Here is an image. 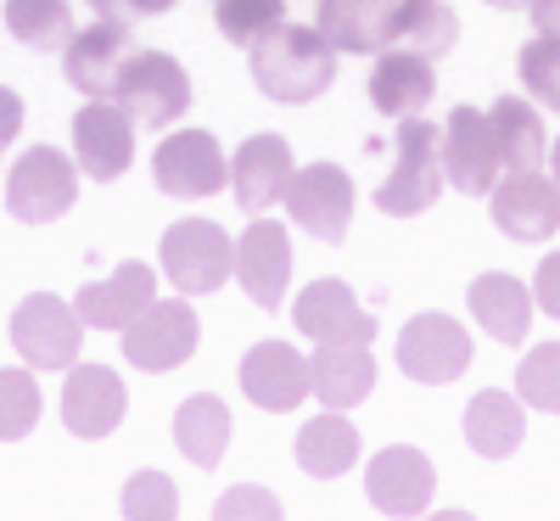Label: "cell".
Here are the masks:
<instances>
[{
    "label": "cell",
    "instance_id": "cell-22",
    "mask_svg": "<svg viewBox=\"0 0 560 521\" xmlns=\"http://www.w3.org/2000/svg\"><path fill=\"white\" fill-rule=\"evenodd\" d=\"M152 292H158V275H152V264H140V258H124L107 280H90V287L79 292V320L84 325H96V331H124L140 309L152 303Z\"/></svg>",
    "mask_w": 560,
    "mask_h": 521
},
{
    "label": "cell",
    "instance_id": "cell-3",
    "mask_svg": "<svg viewBox=\"0 0 560 521\" xmlns=\"http://www.w3.org/2000/svg\"><path fill=\"white\" fill-rule=\"evenodd\" d=\"M113 102L135 129H168L191 113V79L168 51H135L113 84Z\"/></svg>",
    "mask_w": 560,
    "mask_h": 521
},
{
    "label": "cell",
    "instance_id": "cell-43",
    "mask_svg": "<svg viewBox=\"0 0 560 521\" xmlns=\"http://www.w3.org/2000/svg\"><path fill=\"white\" fill-rule=\"evenodd\" d=\"M544 158H549V169H555V174H549V180H555V185H560V140H555V147H549V152H544Z\"/></svg>",
    "mask_w": 560,
    "mask_h": 521
},
{
    "label": "cell",
    "instance_id": "cell-6",
    "mask_svg": "<svg viewBox=\"0 0 560 521\" xmlns=\"http://www.w3.org/2000/svg\"><path fill=\"white\" fill-rule=\"evenodd\" d=\"M12 348L28 370H68L84 348V320L57 292H34L12 309Z\"/></svg>",
    "mask_w": 560,
    "mask_h": 521
},
{
    "label": "cell",
    "instance_id": "cell-18",
    "mask_svg": "<svg viewBox=\"0 0 560 521\" xmlns=\"http://www.w3.org/2000/svg\"><path fill=\"white\" fill-rule=\"evenodd\" d=\"M242 393L269 409V415H287L308 398V359L292 343H258L242 354Z\"/></svg>",
    "mask_w": 560,
    "mask_h": 521
},
{
    "label": "cell",
    "instance_id": "cell-34",
    "mask_svg": "<svg viewBox=\"0 0 560 521\" xmlns=\"http://www.w3.org/2000/svg\"><path fill=\"white\" fill-rule=\"evenodd\" d=\"M516 73H522L527 96H533L538 107L560 113V39H549V34L527 39L522 57H516Z\"/></svg>",
    "mask_w": 560,
    "mask_h": 521
},
{
    "label": "cell",
    "instance_id": "cell-28",
    "mask_svg": "<svg viewBox=\"0 0 560 521\" xmlns=\"http://www.w3.org/2000/svg\"><path fill=\"white\" fill-rule=\"evenodd\" d=\"M527 438V415H522V398H510L499 387L477 393L471 404H465V443H471L482 460H504L516 454Z\"/></svg>",
    "mask_w": 560,
    "mask_h": 521
},
{
    "label": "cell",
    "instance_id": "cell-26",
    "mask_svg": "<svg viewBox=\"0 0 560 521\" xmlns=\"http://www.w3.org/2000/svg\"><path fill=\"white\" fill-rule=\"evenodd\" d=\"M359 460V426L342 409H325L314 420H303L298 432V465L308 471L314 483H337L342 471H353Z\"/></svg>",
    "mask_w": 560,
    "mask_h": 521
},
{
    "label": "cell",
    "instance_id": "cell-29",
    "mask_svg": "<svg viewBox=\"0 0 560 521\" xmlns=\"http://www.w3.org/2000/svg\"><path fill=\"white\" fill-rule=\"evenodd\" d=\"M174 443L197 471H213L230 449V409L213 393H197L174 409Z\"/></svg>",
    "mask_w": 560,
    "mask_h": 521
},
{
    "label": "cell",
    "instance_id": "cell-27",
    "mask_svg": "<svg viewBox=\"0 0 560 521\" xmlns=\"http://www.w3.org/2000/svg\"><path fill=\"white\" fill-rule=\"evenodd\" d=\"M387 18H393V0H319L314 28L331 39L337 51L376 57L387 45Z\"/></svg>",
    "mask_w": 560,
    "mask_h": 521
},
{
    "label": "cell",
    "instance_id": "cell-13",
    "mask_svg": "<svg viewBox=\"0 0 560 521\" xmlns=\"http://www.w3.org/2000/svg\"><path fill=\"white\" fill-rule=\"evenodd\" d=\"M499 174H504V163H499V147H493L488 113L454 107L448 124H443V180L465 197H488Z\"/></svg>",
    "mask_w": 560,
    "mask_h": 521
},
{
    "label": "cell",
    "instance_id": "cell-33",
    "mask_svg": "<svg viewBox=\"0 0 560 521\" xmlns=\"http://www.w3.org/2000/svg\"><path fill=\"white\" fill-rule=\"evenodd\" d=\"M39 420V382L34 370H0V443H18Z\"/></svg>",
    "mask_w": 560,
    "mask_h": 521
},
{
    "label": "cell",
    "instance_id": "cell-8",
    "mask_svg": "<svg viewBox=\"0 0 560 521\" xmlns=\"http://www.w3.org/2000/svg\"><path fill=\"white\" fill-rule=\"evenodd\" d=\"M152 180L174 202H202L230 185V158L219 152V140L208 129H174L152 152Z\"/></svg>",
    "mask_w": 560,
    "mask_h": 521
},
{
    "label": "cell",
    "instance_id": "cell-35",
    "mask_svg": "<svg viewBox=\"0 0 560 521\" xmlns=\"http://www.w3.org/2000/svg\"><path fill=\"white\" fill-rule=\"evenodd\" d=\"M516 393H522V404H533L544 415H560V343L527 348V359L516 370Z\"/></svg>",
    "mask_w": 560,
    "mask_h": 521
},
{
    "label": "cell",
    "instance_id": "cell-24",
    "mask_svg": "<svg viewBox=\"0 0 560 521\" xmlns=\"http://www.w3.org/2000/svg\"><path fill=\"white\" fill-rule=\"evenodd\" d=\"M471 314H477V325L488 331L493 343L522 348L527 343V325H533V292L522 287L516 275L488 269V275L471 280Z\"/></svg>",
    "mask_w": 560,
    "mask_h": 521
},
{
    "label": "cell",
    "instance_id": "cell-23",
    "mask_svg": "<svg viewBox=\"0 0 560 521\" xmlns=\"http://www.w3.org/2000/svg\"><path fill=\"white\" fill-rule=\"evenodd\" d=\"M438 96V73L432 57H415V51H376V68H370V102L387 118H409V113H427V102Z\"/></svg>",
    "mask_w": 560,
    "mask_h": 521
},
{
    "label": "cell",
    "instance_id": "cell-10",
    "mask_svg": "<svg viewBox=\"0 0 560 521\" xmlns=\"http://www.w3.org/2000/svg\"><path fill=\"white\" fill-rule=\"evenodd\" d=\"M280 202H287V213L314 235V242L337 247L348 235V224H353V180L337 163H308V169H292Z\"/></svg>",
    "mask_w": 560,
    "mask_h": 521
},
{
    "label": "cell",
    "instance_id": "cell-19",
    "mask_svg": "<svg viewBox=\"0 0 560 521\" xmlns=\"http://www.w3.org/2000/svg\"><path fill=\"white\" fill-rule=\"evenodd\" d=\"M292 320L314 343H370L376 337V314L359 309V298L342 280H314V287H303L292 303Z\"/></svg>",
    "mask_w": 560,
    "mask_h": 521
},
{
    "label": "cell",
    "instance_id": "cell-31",
    "mask_svg": "<svg viewBox=\"0 0 560 521\" xmlns=\"http://www.w3.org/2000/svg\"><path fill=\"white\" fill-rule=\"evenodd\" d=\"M7 28L28 51H62L79 23L68 0H7Z\"/></svg>",
    "mask_w": 560,
    "mask_h": 521
},
{
    "label": "cell",
    "instance_id": "cell-15",
    "mask_svg": "<svg viewBox=\"0 0 560 521\" xmlns=\"http://www.w3.org/2000/svg\"><path fill=\"white\" fill-rule=\"evenodd\" d=\"M73 163L102 185L135 163V124L113 96H90V107L73 118Z\"/></svg>",
    "mask_w": 560,
    "mask_h": 521
},
{
    "label": "cell",
    "instance_id": "cell-38",
    "mask_svg": "<svg viewBox=\"0 0 560 521\" xmlns=\"http://www.w3.org/2000/svg\"><path fill=\"white\" fill-rule=\"evenodd\" d=\"M533 303L560 320V253H549V258L538 264V275H533Z\"/></svg>",
    "mask_w": 560,
    "mask_h": 521
},
{
    "label": "cell",
    "instance_id": "cell-41",
    "mask_svg": "<svg viewBox=\"0 0 560 521\" xmlns=\"http://www.w3.org/2000/svg\"><path fill=\"white\" fill-rule=\"evenodd\" d=\"M96 18H113V23H129V0H90Z\"/></svg>",
    "mask_w": 560,
    "mask_h": 521
},
{
    "label": "cell",
    "instance_id": "cell-11",
    "mask_svg": "<svg viewBox=\"0 0 560 521\" xmlns=\"http://www.w3.org/2000/svg\"><path fill=\"white\" fill-rule=\"evenodd\" d=\"M398 364L420 387H448L465 375V364H471V337H465V325L448 320V314H415L398 337Z\"/></svg>",
    "mask_w": 560,
    "mask_h": 521
},
{
    "label": "cell",
    "instance_id": "cell-9",
    "mask_svg": "<svg viewBox=\"0 0 560 521\" xmlns=\"http://www.w3.org/2000/svg\"><path fill=\"white\" fill-rule=\"evenodd\" d=\"M488 213L510 242H549L560 230V185L538 169H504L488 192Z\"/></svg>",
    "mask_w": 560,
    "mask_h": 521
},
{
    "label": "cell",
    "instance_id": "cell-5",
    "mask_svg": "<svg viewBox=\"0 0 560 521\" xmlns=\"http://www.w3.org/2000/svg\"><path fill=\"white\" fill-rule=\"evenodd\" d=\"M79 202V163L57 147H28L7 174V213L23 224H51Z\"/></svg>",
    "mask_w": 560,
    "mask_h": 521
},
{
    "label": "cell",
    "instance_id": "cell-14",
    "mask_svg": "<svg viewBox=\"0 0 560 521\" xmlns=\"http://www.w3.org/2000/svg\"><path fill=\"white\" fill-rule=\"evenodd\" d=\"M129 57H135L129 23L96 18V23L73 28V39L62 45V73H68L73 90H84V96H113V84H118Z\"/></svg>",
    "mask_w": 560,
    "mask_h": 521
},
{
    "label": "cell",
    "instance_id": "cell-16",
    "mask_svg": "<svg viewBox=\"0 0 560 521\" xmlns=\"http://www.w3.org/2000/svg\"><path fill=\"white\" fill-rule=\"evenodd\" d=\"M230 275L242 280V292L258 309H280L287 303V280H292V242H287V224L275 219H253L236 242V264Z\"/></svg>",
    "mask_w": 560,
    "mask_h": 521
},
{
    "label": "cell",
    "instance_id": "cell-44",
    "mask_svg": "<svg viewBox=\"0 0 560 521\" xmlns=\"http://www.w3.org/2000/svg\"><path fill=\"white\" fill-rule=\"evenodd\" d=\"M488 7H504V12H516V7H533V0H488Z\"/></svg>",
    "mask_w": 560,
    "mask_h": 521
},
{
    "label": "cell",
    "instance_id": "cell-7",
    "mask_svg": "<svg viewBox=\"0 0 560 521\" xmlns=\"http://www.w3.org/2000/svg\"><path fill=\"white\" fill-rule=\"evenodd\" d=\"M202 343V325H197V309L179 298H152L129 325H124V359L135 370H174L197 354Z\"/></svg>",
    "mask_w": 560,
    "mask_h": 521
},
{
    "label": "cell",
    "instance_id": "cell-25",
    "mask_svg": "<svg viewBox=\"0 0 560 521\" xmlns=\"http://www.w3.org/2000/svg\"><path fill=\"white\" fill-rule=\"evenodd\" d=\"M454 39H459V18L448 12V0H393V18H387L393 51H415L438 62L443 51H454Z\"/></svg>",
    "mask_w": 560,
    "mask_h": 521
},
{
    "label": "cell",
    "instance_id": "cell-36",
    "mask_svg": "<svg viewBox=\"0 0 560 521\" xmlns=\"http://www.w3.org/2000/svg\"><path fill=\"white\" fill-rule=\"evenodd\" d=\"M179 510V494L163 471H135L124 483V516H174Z\"/></svg>",
    "mask_w": 560,
    "mask_h": 521
},
{
    "label": "cell",
    "instance_id": "cell-1",
    "mask_svg": "<svg viewBox=\"0 0 560 521\" xmlns=\"http://www.w3.org/2000/svg\"><path fill=\"white\" fill-rule=\"evenodd\" d=\"M247 57H253V84L269 102H287V107H303V102L325 96L331 79H337V45L314 23H292V18L275 34H264Z\"/></svg>",
    "mask_w": 560,
    "mask_h": 521
},
{
    "label": "cell",
    "instance_id": "cell-37",
    "mask_svg": "<svg viewBox=\"0 0 560 521\" xmlns=\"http://www.w3.org/2000/svg\"><path fill=\"white\" fill-rule=\"evenodd\" d=\"M219 516H280V499L264 488H230L219 499Z\"/></svg>",
    "mask_w": 560,
    "mask_h": 521
},
{
    "label": "cell",
    "instance_id": "cell-2",
    "mask_svg": "<svg viewBox=\"0 0 560 521\" xmlns=\"http://www.w3.org/2000/svg\"><path fill=\"white\" fill-rule=\"evenodd\" d=\"M393 174L376 185V208L393 219H415L443 197V129L432 118H398V147Z\"/></svg>",
    "mask_w": 560,
    "mask_h": 521
},
{
    "label": "cell",
    "instance_id": "cell-4",
    "mask_svg": "<svg viewBox=\"0 0 560 521\" xmlns=\"http://www.w3.org/2000/svg\"><path fill=\"white\" fill-rule=\"evenodd\" d=\"M236 264V242L213 224V219H179L163 230V275L174 280V292L185 298H208L230 280Z\"/></svg>",
    "mask_w": 560,
    "mask_h": 521
},
{
    "label": "cell",
    "instance_id": "cell-20",
    "mask_svg": "<svg viewBox=\"0 0 560 521\" xmlns=\"http://www.w3.org/2000/svg\"><path fill=\"white\" fill-rule=\"evenodd\" d=\"M292 169H298V158H292L287 140L253 135V140H242V152L230 158V192H236V202L247 213H264V208H275L280 197H287Z\"/></svg>",
    "mask_w": 560,
    "mask_h": 521
},
{
    "label": "cell",
    "instance_id": "cell-42",
    "mask_svg": "<svg viewBox=\"0 0 560 521\" xmlns=\"http://www.w3.org/2000/svg\"><path fill=\"white\" fill-rule=\"evenodd\" d=\"M174 0H129V23H140V18H158V12H168Z\"/></svg>",
    "mask_w": 560,
    "mask_h": 521
},
{
    "label": "cell",
    "instance_id": "cell-17",
    "mask_svg": "<svg viewBox=\"0 0 560 521\" xmlns=\"http://www.w3.org/2000/svg\"><path fill=\"white\" fill-rule=\"evenodd\" d=\"M432 488H438L432 460L420 449H409V443L382 449L376 460H370V471H364V494H370V505H376L382 516H420L432 505Z\"/></svg>",
    "mask_w": 560,
    "mask_h": 521
},
{
    "label": "cell",
    "instance_id": "cell-12",
    "mask_svg": "<svg viewBox=\"0 0 560 521\" xmlns=\"http://www.w3.org/2000/svg\"><path fill=\"white\" fill-rule=\"evenodd\" d=\"M124 409H129V393L118 382V370L107 364H68V382H62V426L73 438L96 443V438H113L124 426Z\"/></svg>",
    "mask_w": 560,
    "mask_h": 521
},
{
    "label": "cell",
    "instance_id": "cell-40",
    "mask_svg": "<svg viewBox=\"0 0 560 521\" xmlns=\"http://www.w3.org/2000/svg\"><path fill=\"white\" fill-rule=\"evenodd\" d=\"M533 23H538V34H549V39H560V0H533Z\"/></svg>",
    "mask_w": 560,
    "mask_h": 521
},
{
    "label": "cell",
    "instance_id": "cell-39",
    "mask_svg": "<svg viewBox=\"0 0 560 521\" xmlns=\"http://www.w3.org/2000/svg\"><path fill=\"white\" fill-rule=\"evenodd\" d=\"M18 129H23V102H18V90L0 84V147H12Z\"/></svg>",
    "mask_w": 560,
    "mask_h": 521
},
{
    "label": "cell",
    "instance_id": "cell-32",
    "mask_svg": "<svg viewBox=\"0 0 560 521\" xmlns=\"http://www.w3.org/2000/svg\"><path fill=\"white\" fill-rule=\"evenodd\" d=\"M213 18H219V34L230 45L253 51L264 34H275L287 23V0H213Z\"/></svg>",
    "mask_w": 560,
    "mask_h": 521
},
{
    "label": "cell",
    "instance_id": "cell-30",
    "mask_svg": "<svg viewBox=\"0 0 560 521\" xmlns=\"http://www.w3.org/2000/svg\"><path fill=\"white\" fill-rule=\"evenodd\" d=\"M488 129H493V147H499V163L504 169H538L544 152H549V135H544V118L533 102L522 96H499L488 107Z\"/></svg>",
    "mask_w": 560,
    "mask_h": 521
},
{
    "label": "cell",
    "instance_id": "cell-21",
    "mask_svg": "<svg viewBox=\"0 0 560 521\" xmlns=\"http://www.w3.org/2000/svg\"><path fill=\"white\" fill-rule=\"evenodd\" d=\"M376 387V359L370 343H314L308 354V393L325 409H353Z\"/></svg>",
    "mask_w": 560,
    "mask_h": 521
}]
</instances>
